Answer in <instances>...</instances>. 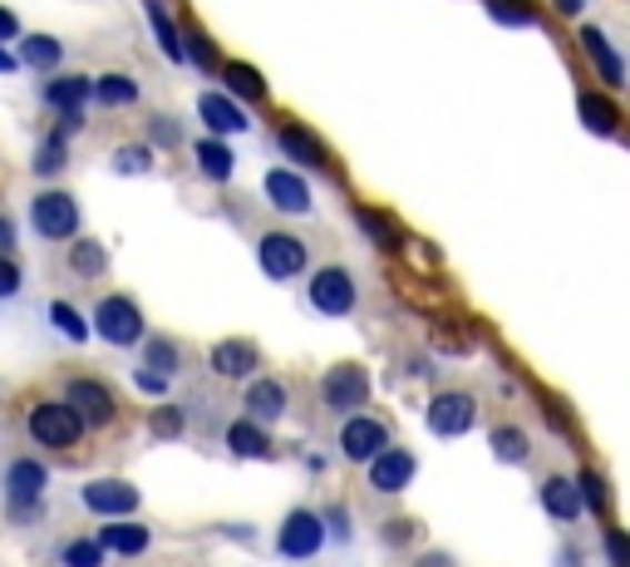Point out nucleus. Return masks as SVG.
Segmentation results:
<instances>
[{"label":"nucleus","mask_w":630,"mask_h":567,"mask_svg":"<svg viewBox=\"0 0 630 567\" xmlns=\"http://www.w3.org/2000/svg\"><path fill=\"white\" fill-rule=\"evenodd\" d=\"M89 99L104 109H129V105H139V84H133L129 74H99L94 84H89Z\"/></svg>","instance_id":"obj_26"},{"label":"nucleus","mask_w":630,"mask_h":567,"mask_svg":"<svg viewBox=\"0 0 630 567\" xmlns=\"http://www.w3.org/2000/svg\"><path fill=\"white\" fill-rule=\"evenodd\" d=\"M16 70H20V60H16V54L0 50V74H16Z\"/></svg>","instance_id":"obj_50"},{"label":"nucleus","mask_w":630,"mask_h":567,"mask_svg":"<svg viewBox=\"0 0 630 567\" xmlns=\"http://www.w3.org/2000/svg\"><path fill=\"white\" fill-rule=\"evenodd\" d=\"M60 60H64V44L50 36H30L20 44V64H30V70H54Z\"/></svg>","instance_id":"obj_32"},{"label":"nucleus","mask_w":630,"mask_h":567,"mask_svg":"<svg viewBox=\"0 0 630 567\" xmlns=\"http://www.w3.org/2000/svg\"><path fill=\"white\" fill-rule=\"evenodd\" d=\"M354 222H360L364 237H370L374 247H384V252H394V247H399V227H394L389 212H380V208H354Z\"/></svg>","instance_id":"obj_29"},{"label":"nucleus","mask_w":630,"mask_h":567,"mask_svg":"<svg viewBox=\"0 0 630 567\" xmlns=\"http://www.w3.org/2000/svg\"><path fill=\"white\" fill-rule=\"evenodd\" d=\"M320 395H326V405L330 410H340V415H360V405L370 400V370L364 366H336L326 380H320Z\"/></svg>","instance_id":"obj_9"},{"label":"nucleus","mask_w":630,"mask_h":567,"mask_svg":"<svg viewBox=\"0 0 630 567\" xmlns=\"http://www.w3.org/2000/svg\"><path fill=\"white\" fill-rule=\"evenodd\" d=\"M571 484H577L581 508H591V514H611V494H606V479L596 469H581Z\"/></svg>","instance_id":"obj_33"},{"label":"nucleus","mask_w":630,"mask_h":567,"mask_svg":"<svg viewBox=\"0 0 630 567\" xmlns=\"http://www.w3.org/2000/svg\"><path fill=\"white\" fill-rule=\"evenodd\" d=\"M222 84H227V99H237V105H261L267 99V79L247 60H222Z\"/></svg>","instance_id":"obj_20"},{"label":"nucleus","mask_w":630,"mask_h":567,"mask_svg":"<svg viewBox=\"0 0 630 567\" xmlns=\"http://www.w3.org/2000/svg\"><path fill=\"white\" fill-rule=\"evenodd\" d=\"M79 222H84V212H79L74 192L50 188L30 198V227H36V237H44V242H74Z\"/></svg>","instance_id":"obj_1"},{"label":"nucleus","mask_w":630,"mask_h":567,"mask_svg":"<svg viewBox=\"0 0 630 567\" xmlns=\"http://www.w3.org/2000/svg\"><path fill=\"white\" fill-rule=\"evenodd\" d=\"M89 84L94 79H84V74H54L50 84H44V105H50L54 113H84L89 105Z\"/></svg>","instance_id":"obj_21"},{"label":"nucleus","mask_w":630,"mask_h":567,"mask_svg":"<svg viewBox=\"0 0 630 567\" xmlns=\"http://www.w3.org/2000/svg\"><path fill=\"white\" fill-rule=\"evenodd\" d=\"M320 524H330L336 528V538H346V514H330V518H320Z\"/></svg>","instance_id":"obj_49"},{"label":"nucleus","mask_w":630,"mask_h":567,"mask_svg":"<svg viewBox=\"0 0 630 567\" xmlns=\"http://www.w3.org/2000/svg\"><path fill=\"white\" fill-rule=\"evenodd\" d=\"M79 498H84L89 514L109 518V524H113V518H129L133 508L143 504L139 489H133V484H123V479H94V484H84V494H79Z\"/></svg>","instance_id":"obj_13"},{"label":"nucleus","mask_w":630,"mask_h":567,"mask_svg":"<svg viewBox=\"0 0 630 567\" xmlns=\"http://www.w3.org/2000/svg\"><path fill=\"white\" fill-rule=\"evenodd\" d=\"M16 36H20V16L0 6V40H16Z\"/></svg>","instance_id":"obj_45"},{"label":"nucleus","mask_w":630,"mask_h":567,"mask_svg":"<svg viewBox=\"0 0 630 567\" xmlns=\"http://www.w3.org/2000/svg\"><path fill=\"white\" fill-rule=\"evenodd\" d=\"M257 262L261 271H267L271 281H296L306 271V262H311V252H306V242L301 237H291V232H267L257 242Z\"/></svg>","instance_id":"obj_7"},{"label":"nucleus","mask_w":630,"mask_h":567,"mask_svg":"<svg viewBox=\"0 0 630 567\" xmlns=\"http://www.w3.org/2000/svg\"><path fill=\"white\" fill-rule=\"evenodd\" d=\"M64 405L79 415V425H84V429H104L113 419V395L99 380H84V376L64 385Z\"/></svg>","instance_id":"obj_12"},{"label":"nucleus","mask_w":630,"mask_h":567,"mask_svg":"<svg viewBox=\"0 0 630 567\" xmlns=\"http://www.w3.org/2000/svg\"><path fill=\"white\" fill-rule=\"evenodd\" d=\"M414 524H384V543H409Z\"/></svg>","instance_id":"obj_46"},{"label":"nucleus","mask_w":630,"mask_h":567,"mask_svg":"<svg viewBox=\"0 0 630 567\" xmlns=\"http://www.w3.org/2000/svg\"><path fill=\"white\" fill-rule=\"evenodd\" d=\"M419 567H453V558H449V553H423Z\"/></svg>","instance_id":"obj_48"},{"label":"nucleus","mask_w":630,"mask_h":567,"mask_svg":"<svg viewBox=\"0 0 630 567\" xmlns=\"http://www.w3.org/2000/svg\"><path fill=\"white\" fill-rule=\"evenodd\" d=\"M89 331H99V340H109V346H139L143 340V311L129 297H104L94 306Z\"/></svg>","instance_id":"obj_3"},{"label":"nucleus","mask_w":630,"mask_h":567,"mask_svg":"<svg viewBox=\"0 0 630 567\" xmlns=\"http://www.w3.org/2000/svg\"><path fill=\"white\" fill-rule=\"evenodd\" d=\"M257 366H261V350L251 340H217L212 346V370L222 380H247L257 376Z\"/></svg>","instance_id":"obj_16"},{"label":"nucleus","mask_w":630,"mask_h":567,"mask_svg":"<svg viewBox=\"0 0 630 567\" xmlns=\"http://www.w3.org/2000/svg\"><path fill=\"white\" fill-rule=\"evenodd\" d=\"M64 262H70L74 277L94 281V277H104V271H109V252L99 242H89V237H74V247H70V257H64Z\"/></svg>","instance_id":"obj_28"},{"label":"nucleus","mask_w":630,"mask_h":567,"mask_svg":"<svg viewBox=\"0 0 630 567\" xmlns=\"http://www.w3.org/2000/svg\"><path fill=\"white\" fill-rule=\"evenodd\" d=\"M488 16L498 26H537V10L527 0H488Z\"/></svg>","instance_id":"obj_38"},{"label":"nucleus","mask_w":630,"mask_h":567,"mask_svg":"<svg viewBox=\"0 0 630 567\" xmlns=\"http://www.w3.org/2000/svg\"><path fill=\"white\" fill-rule=\"evenodd\" d=\"M277 143H281V153L296 158L301 168H326V163H330V153H326V143H320V133L301 129V123H281V129H277Z\"/></svg>","instance_id":"obj_19"},{"label":"nucleus","mask_w":630,"mask_h":567,"mask_svg":"<svg viewBox=\"0 0 630 567\" xmlns=\"http://www.w3.org/2000/svg\"><path fill=\"white\" fill-rule=\"evenodd\" d=\"M148 133H153L158 149H178V139H182V133H178V119H153V123H148Z\"/></svg>","instance_id":"obj_41"},{"label":"nucleus","mask_w":630,"mask_h":567,"mask_svg":"<svg viewBox=\"0 0 630 567\" xmlns=\"http://www.w3.org/2000/svg\"><path fill=\"white\" fill-rule=\"evenodd\" d=\"M577 105H581V123H587L591 133H606V139H611V133H621V105H616V99L581 94Z\"/></svg>","instance_id":"obj_25"},{"label":"nucleus","mask_w":630,"mask_h":567,"mask_svg":"<svg viewBox=\"0 0 630 567\" xmlns=\"http://www.w3.org/2000/svg\"><path fill=\"white\" fill-rule=\"evenodd\" d=\"M148 425H153V435H158V439H178V435H182V410L163 405V410L148 415Z\"/></svg>","instance_id":"obj_40"},{"label":"nucleus","mask_w":630,"mask_h":567,"mask_svg":"<svg viewBox=\"0 0 630 567\" xmlns=\"http://www.w3.org/2000/svg\"><path fill=\"white\" fill-rule=\"evenodd\" d=\"M542 508L557 518V524H577L587 508H581V498H577V484L571 479H561V474H552V479L542 484Z\"/></svg>","instance_id":"obj_23"},{"label":"nucleus","mask_w":630,"mask_h":567,"mask_svg":"<svg viewBox=\"0 0 630 567\" xmlns=\"http://www.w3.org/2000/svg\"><path fill=\"white\" fill-rule=\"evenodd\" d=\"M94 543L104 553H119V558H143L148 543H153V533H148L143 524H129V518H113V524H104L94 533Z\"/></svg>","instance_id":"obj_17"},{"label":"nucleus","mask_w":630,"mask_h":567,"mask_svg":"<svg viewBox=\"0 0 630 567\" xmlns=\"http://www.w3.org/2000/svg\"><path fill=\"white\" fill-rule=\"evenodd\" d=\"M409 479H414V454L409 449H380L370 459V484L380 494H404Z\"/></svg>","instance_id":"obj_15"},{"label":"nucleus","mask_w":630,"mask_h":567,"mask_svg":"<svg viewBox=\"0 0 630 567\" xmlns=\"http://www.w3.org/2000/svg\"><path fill=\"white\" fill-rule=\"evenodd\" d=\"M143 370H153V376H168V380H173V370H178V346H173V340H148Z\"/></svg>","instance_id":"obj_37"},{"label":"nucleus","mask_w":630,"mask_h":567,"mask_svg":"<svg viewBox=\"0 0 630 567\" xmlns=\"http://www.w3.org/2000/svg\"><path fill=\"white\" fill-rule=\"evenodd\" d=\"M227 449L237 459H271V435L261 425H251V419H232L227 425Z\"/></svg>","instance_id":"obj_24"},{"label":"nucleus","mask_w":630,"mask_h":567,"mask_svg":"<svg viewBox=\"0 0 630 567\" xmlns=\"http://www.w3.org/2000/svg\"><path fill=\"white\" fill-rule=\"evenodd\" d=\"M182 60H192V64H198V70H202V74L222 70V60H217V44H212L208 36H202L198 26L188 30V44H182Z\"/></svg>","instance_id":"obj_35"},{"label":"nucleus","mask_w":630,"mask_h":567,"mask_svg":"<svg viewBox=\"0 0 630 567\" xmlns=\"http://www.w3.org/2000/svg\"><path fill=\"white\" fill-rule=\"evenodd\" d=\"M261 192H267L271 208H277V212H291V218H306V212L316 208L311 183H306L296 168H271V173L261 178Z\"/></svg>","instance_id":"obj_11"},{"label":"nucleus","mask_w":630,"mask_h":567,"mask_svg":"<svg viewBox=\"0 0 630 567\" xmlns=\"http://www.w3.org/2000/svg\"><path fill=\"white\" fill-rule=\"evenodd\" d=\"M143 10H148V26H153V40L163 44V54H168L173 64H182V40H178V26L168 20V10L158 6V0H148Z\"/></svg>","instance_id":"obj_31"},{"label":"nucleus","mask_w":630,"mask_h":567,"mask_svg":"<svg viewBox=\"0 0 630 567\" xmlns=\"http://www.w3.org/2000/svg\"><path fill=\"white\" fill-rule=\"evenodd\" d=\"M320 548H326V524H320V514H311V508H291L277 528V553L291 563H306V558H316Z\"/></svg>","instance_id":"obj_4"},{"label":"nucleus","mask_w":630,"mask_h":567,"mask_svg":"<svg viewBox=\"0 0 630 567\" xmlns=\"http://www.w3.org/2000/svg\"><path fill=\"white\" fill-rule=\"evenodd\" d=\"M10 247H16V227L10 218H0V257H10Z\"/></svg>","instance_id":"obj_47"},{"label":"nucleus","mask_w":630,"mask_h":567,"mask_svg":"<svg viewBox=\"0 0 630 567\" xmlns=\"http://www.w3.org/2000/svg\"><path fill=\"white\" fill-rule=\"evenodd\" d=\"M380 449H389L384 419H374V415H350L346 425H340V454H346L350 464H370Z\"/></svg>","instance_id":"obj_10"},{"label":"nucleus","mask_w":630,"mask_h":567,"mask_svg":"<svg viewBox=\"0 0 630 567\" xmlns=\"http://www.w3.org/2000/svg\"><path fill=\"white\" fill-rule=\"evenodd\" d=\"M286 405H291V395H286L281 380H251L247 385V419H251V425H261V429L281 425Z\"/></svg>","instance_id":"obj_14"},{"label":"nucleus","mask_w":630,"mask_h":567,"mask_svg":"<svg viewBox=\"0 0 630 567\" xmlns=\"http://www.w3.org/2000/svg\"><path fill=\"white\" fill-rule=\"evenodd\" d=\"M423 419H429V429L439 439H458V435H468V429L478 425V400L473 395H463V390H443V395H433L429 400Z\"/></svg>","instance_id":"obj_8"},{"label":"nucleus","mask_w":630,"mask_h":567,"mask_svg":"<svg viewBox=\"0 0 630 567\" xmlns=\"http://www.w3.org/2000/svg\"><path fill=\"white\" fill-rule=\"evenodd\" d=\"M104 558H109V553L99 548L94 538H70V543L60 548V563H64V567H99Z\"/></svg>","instance_id":"obj_36"},{"label":"nucleus","mask_w":630,"mask_h":567,"mask_svg":"<svg viewBox=\"0 0 630 567\" xmlns=\"http://www.w3.org/2000/svg\"><path fill=\"white\" fill-rule=\"evenodd\" d=\"M148 163H153V149H148V143H133V149L113 153V173H148Z\"/></svg>","instance_id":"obj_39"},{"label":"nucleus","mask_w":630,"mask_h":567,"mask_svg":"<svg viewBox=\"0 0 630 567\" xmlns=\"http://www.w3.org/2000/svg\"><path fill=\"white\" fill-rule=\"evenodd\" d=\"M581 44H587V54H591L596 74H601L611 89H621V84H626V64H621V54L611 50V40H606L596 26H581Z\"/></svg>","instance_id":"obj_22"},{"label":"nucleus","mask_w":630,"mask_h":567,"mask_svg":"<svg viewBox=\"0 0 630 567\" xmlns=\"http://www.w3.org/2000/svg\"><path fill=\"white\" fill-rule=\"evenodd\" d=\"M26 429L44 449H74L79 439H84V425H79V415L70 405H36L26 419Z\"/></svg>","instance_id":"obj_5"},{"label":"nucleus","mask_w":630,"mask_h":567,"mask_svg":"<svg viewBox=\"0 0 630 567\" xmlns=\"http://www.w3.org/2000/svg\"><path fill=\"white\" fill-rule=\"evenodd\" d=\"M50 321H54V331H60V336H70L74 346H84V340H89V321L74 311L70 301H50Z\"/></svg>","instance_id":"obj_34"},{"label":"nucleus","mask_w":630,"mask_h":567,"mask_svg":"<svg viewBox=\"0 0 630 567\" xmlns=\"http://www.w3.org/2000/svg\"><path fill=\"white\" fill-rule=\"evenodd\" d=\"M44 489H50V469L40 459H16L6 469V498L16 518H36L44 514Z\"/></svg>","instance_id":"obj_2"},{"label":"nucleus","mask_w":630,"mask_h":567,"mask_svg":"<svg viewBox=\"0 0 630 567\" xmlns=\"http://www.w3.org/2000/svg\"><path fill=\"white\" fill-rule=\"evenodd\" d=\"M20 291V267L16 257H0V301H10Z\"/></svg>","instance_id":"obj_42"},{"label":"nucleus","mask_w":630,"mask_h":567,"mask_svg":"<svg viewBox=\"0 0 630 567\" xmlns=\"http://www.w3.org/2000/svg\"><path fill=\"white\" fill-rule=\"evenodd\" d=\"M192 149H198V168L212 178V183H227V178H232L237 153L227 149L222 139H212V133H208V139H198V143H192Z\"/></svg>","instance_id":"obj_27"},{"label":"nucleus","mask_w":630,"mask_h":567,"mask_svg":"<svg viewBox=\"0 0 630 567\" xmlns=\"http://www.w3.org/2000/svg\"><path fill=\"white\" fill-rule=\"evenodd\" d=\"M488 445H492V454H498L502 464H527V459H532V445H527V435L518 425H498Z\"/></svg>","instance_id":"obj_30"},{"label":"nucleus","mask_w":630,"mask_h":567,"mask_svg":"<svg viewBox=\"0 0 630 567\" xmlns=\"http://www.w3.org/2000/svg\"><path fill=\"white\" fill-rule=\"evenodd\" d=\"M198 119L208 123L212 139H222V133H247V129H251L247 109H237L227 94H202V99H198Z\"/></svg>","instance_id":"obj_18"},{"label":"nucleus","mask_w":630,"mask_h":567,"mask_svg":"<svg viewBox=\"0 0 630 567\" xmlns=\"http://www.w3.org/2000/svg\"><path fill=\"white\" fill-rule=\"evenodd\" d=\"M168 385H173V380H168V376H153V370H133V390H143V395H168Z\"/></svg>","instance_id":"obj_43"},{"label":"nucleus","mask_w":630,"mask_h":567,"mask_svg":"<svg viewBox=\"0 0 630 567\" xmlns=\"http://www.w3.org/2000/svg\"><path fill=\"white\" fill-rule=\"evenodd\" d=\"M306 301L320 316H350L354 301H360V287H354V277L346 267H320L311 277V287H306Z\"/></svg>","instance_id":"obj_6"},{"label":"nucleus","mask_w":630,"mask_h":567,"mask_svg":"<svg viewBox=\"0 0 630 567\" xmlns=\"http://www.w3.org/2000/svg\"><path fill=\"white\" fill-rule=\"evenodd\" d=\"M606 558H611V567H630L626 533H621V528H611V533H606Z\"/></svg>","instance_id":"obj_44"}]
</instances>
